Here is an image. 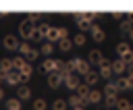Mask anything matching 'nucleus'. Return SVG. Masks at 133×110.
Segmentation results:
<instances>
[{
	"label": "nucleus",
	"instance_id": "nucleus-1",
	"mask_svg": "<svg viewBox=\"0 0 133 110\" xmlns=\"http://www.w3.org/2000/svg\"><path fill=\"white\" fill-rule=\"evenodd\" d=\"M19 52H21V56L27 60V62H31V60H35L37 56H39V50H35L29 42H21V46H19Z\"/></svg>",
	"mask_w": 133,
	"mask_h": 110
},
{
	"label": "nucleus",
	"instance_id": "nucleus-2",
	"mask_svg": "<svg viewBox=\"0 0 133 110\" xmlns=\"http://www.w3.org/2000/svg\"><path fill=\"white\" fill-rule=\"evenodd\" d=\"M33 29H35V25H33L29 19H25V21L19 25V35H21L23 39H31V35H33Z\"/></svg>",
	"mask_w": 133,
	"mask_h": 110
},
{
	"label": "nucleus",
	"instance_id": "nucleus-3",
	"mask_svg": "<svg viewBox=\"0 0 133 110\" xmlns=\"http://www.w3.org/2000/svg\"><path fill=\"white\" fill-rule=\"evenodd\" d=\"M2 44H4V48L6 50H19V46H21V42L17 39V35H12V33H8V35H4V39H2Z\"/></svg>",
	"mask_w": 133,
	"mask_h": 110
},
{
	"label": "nucleus",
	"instance_id": "nucleus-4",
	"mask_svg": "<svg viewBox=\"0 0 133 110\" xmlns=\"http://www.w3.org/2000/svg\"><path fill=\"white\" fill-rule=\"evenodd\" d=\"M42 71L48 73V75L56 73V71H58V60H56V58H44V62H42Z\"/></svg>",
	"mask_w": 133,
	"mask_h": 110
},
{
	"label": "nucleus",
	"instance_id": "nucleus-5",
	"mask_svg": "<svg viewBox=\"0 0 133 110\" xmlns=\"http://www.w3.org/2000/svg\"><path fill=\"white\" fill-rule=\"evenodd\" d=\"M75 62H77V75H87V73H91V64L87 62V60H83V58H79V56H75Z\"/></svg>",
	"mask_w": 133,
	"mask_h": 110
},
{
	"label": "nucleus",
	"instance_id": "nucleus-6",
	"mask_svg": "<svg viewBox=\"0 0 133 110\" xmlns=\"http://www.w3.org/2000/svg\"><path fill=\"white\" fill-rule=\"evenodd\" d=\"M73 19L77 21V27L81 29V33H83V31H91V27H94V25L85 21V17H83V12H75V15H73Z\"/></svg>",
	"mask_w": 133,
	"mask_h": 110
},
{
	"label": "nucleus",
	"instance_id": "nucleus-7",
	"mask_svg": "<svg viewBox=\"0 0 133 110\" xmlns=\"http://www.w3.org/2000/svg\"><path fill=\"white\" fill-rule=\"evenodd\" d=\"M104 60H106V58H104V54H102L100 50H96V48L89 50V54H87V62H89V64H98V66H100Z\"/></svg>",
	"mask_w": 133,
	"mask_h": 110
},
{
	"label": "nucleus",
	"instance_id": "nucleus-8",
	"mask_svg": "<svg viewBox=\"0 0 133 110\" xmlns=\"http://www.w3.org/2000/svg\"><path fill=\"white\" fill-rule=\"evenodd\" d=\"M110 64H112V73H114L116 77H125V73H127V64H125L121 58H114Z\"/></svg>",
	"mask_w": 133,
	"mask_h": 110
},
{
	"label": "nucleus",
	"instance_id": "nucleus-9",
	"mask_svg": "<svg viewBox=\"0 0 133 110\" xmlns=\"http://www.w3.org/2000/svg\"><path fill=\"white\" fill-rule=\"evenodd\" d=\"M98 73H100V77L106 79V81H110V77L114 75V73H112V64H110L108 60H104V62L100 64V71H98Z\"/></svg>",
	"mask_w": 133,
	"mask_h": 110
},
{
	"label": "nucleus",
	"instance_id": "nucleus-10",
	"mask_svg": "<svg viewBox=\"0 0 133 110\" xmlns=\"http://www.w3.org/2000/svg\"><path fill=\"white\" fill-rule=\"evenodd\" d=\"M62 83H64V77H62L60 73H52V75H48V85H50L52 89H58Z\"/></svg>",
	"mask_w": 133,
	"mask_h": 110
},
{
	"label": "nucleus",
	"instance_id": "nucleus-11",
	"mask_svg": "<svg viewBox=\"0 0 133 110\" xmlns=\"http://www.w3.org/2000/svg\"><path fill=\"white\" fill-rule=\"evenodd\" d=\"M64 85L69 87V89H73V91H77L79 89V85H81V81H79V75H66L64 77Z\"/></svg>",
	"mask_w": 133,
	"mask_h": 110
},
{
	"label": "nucleus",
	"instance_id": "nucleus-12",
	"mask_svg": "<svg viewBox=\"0 0 133 110\" xmlns=\"http://www.w3.org/2000/svg\"><path fill=\"white\" fill-rule=\"evenodd\" d=\"M4 81H6L8 85H17V87H19V85H21V73H19V71H12V73H8V75L4 77Z\"/></svg>",
	"mask_w": 133,
	"mask_h": 110
},
{
	"label": "nucleus",
	"instance_id": "nucleus-13",
	"mask_svg": "<svg viewBox=\"0 0 133 110\" xmlns=\"http://www.w3.org/2000/svg\"><path fill=\"white\" fill-rule=\"evenodd\" d=\"M98 81H100V73H98V71H91V73H87V75L83 77V83L89 85V87H94Z\"/></svg>",
	"mask_w": 133,
	"mask_h": 110
},
{
	"label": "nucleus",
	"instance_id": "nucleus-14",
	"mask_svg": "<svg viewBox=\"0 0 133 110\" xmlns=\"http://www.w3.org/2000/svg\"><path fill=\"white\" fill-rule=\"evenodd\" d=\"M15 68H12V60L10 58H0V73L6 77L8 73H12Z\"/></svg>",
	"mask_w": 133,
	"mask_h": 110
},
{
	"label": "nucleus",
	"instance_id": "nucleus-15",
	"mask_svg": "<svg viewBox=\"0 0 133 110\" xmlns=\"http://www.w3.org/2000/svg\"><path fill=\"white\" fill-rule=\"evenodd\" d=\"M69 106H73V108H85V100H83L79 93H73V95L69 98Z\"/></svg>",
	"mask_w": 133,
	"mask_h": 110
},
{
	"label": "nucleus",
	"instance_id": "nucleus-16",
	"mask_svg": "<svg viewBox=\"0 0 133 110\" xmlns=\"http://www.w3.org/2000/svg\"><path fill=\"white\" fill-rule=\"evenodd\" d=\"M52 52H54V44H52V42H42L39 54H44L46 58H52Z\"/></svg>",
	"mask_w": 133,
	"mask_h": 110
},
{
	"label": "nucleus",
	"instance_id": "nucleus-17",
	"mask_svg": "<svg viewBox=\"0 0 133 110\" xmlns=\"http://www.w3.org/2000/svg\"><path fill=\"white\" fill-rule=\"evenodd\" d=\"M17 98H19L21 102H23V100H29V98H31V89H29L27 85H19V87H17Z\"/></svg>",
	"mask_w": 133,
	"mask_h": 110
},
{
	"label": "nucleus",
	"instance_id": "nucleus-18",
	"mask_svg": "<svg viewBox=\"0 0 133 110\" xmlns=\"http://www.w3.org/2000/svg\"><path fill=\"white\" fill-rule=\"evenodd\" d=\"M100 100H104V93L98 91V89H91L89 95H87V104H98Z\"/></svg>",
	"mask_w": 133,
	"mask_h": 110
},
{
	"label": "nucleus",
	"instance_id": "nucleus-19",
	"mask_svg": "<svg viewBox=\"0 0 133 110\" xmlns=\"http://www.w3.org/2000/svg\"><path fill=\"white\" fill-rule=\"evenodd\" d=\"M129 52H131V48H129V44H127V42H118V44H116V54H118V58L127 56Z\"/></svg>",
	"mask_w": 133,
	"mask_h": 110
},
{
	"label": "nucleus",
	"instance_id": "nucleus-20",
	"mask_svg": "<svg viewBox=\"0 0 133 110\" xmlns=\"http://www.w3.org/2000/svg\"><path fill=\"white\" fill-rule=\"evenodd\" d=\"M91 37H94V42H104L106 35H104V31H102L98 25H94V27H91Z\"/></svg>",
	"mask_w": 133,
	"mask_h": 110
},
{
	"label": "nucleus",
	"instance_id": "nucleus-21",
	"mask_svg": "<svg viewBox=\"0 0 133 110\" xmlns=\"http://www.w3.org/2000/svg\"><path fill=\"white\" fill-rule=\"evenodd\" d=\"M116 87H118V91H125V89H131L129 87V79H127V75L125 77H116Z\"/></svg>",
	"mask_w": 133,
	"mask_h": 110
},
{
	"label": "nucleus",
	"instance_id": "nucleus-22",
	"mask_svg": "<svg viewBox=\"0 0 133 110\" xmlns=\"http://www.w3.org/2000/svg\"><path fill=\"white\" fill-rule=\"evenodd\" d=\"M104 104L108 106V110H116L118 98H116V95H104Z\"/></svg>",
	"mask_w": 133,
	"mask_h": 110
},
{
	"label": "nucleus",
	"instance_id": "nucleus-23",
	"mask_svg": "<svg viewBox=\"0 0 133 110\" xmlns=\"http://www.w3.org/2000/svg\"><path fill=\"white\" fill-rule=\"evenodd\" d=\"M6 110H21V100L19 98H8L6 100Z\"/></svg>",
	"mask_w": 133,
	"mask_h": 110
},
{
	"label": "nucleus",
	"instance_id": "nucleus-24",
	"mask_svg": "<svg viewBox=\"0 0 133 110\" xmlns=\"http://www.w3.org/2000/svg\"><path fill=\"white\" fill-rule=\"evenodd\" d=\"M116 91H118L116 83H114V81H108L106 87H104V95H116Z\"/></svg>",
	"mask_w": 133,
	"mask_h": 110
},
{
	"label": "nucleus",
	"instance_id": "nucleus-25",
	"mask_svg": "<svg viewBox=\"0 0 133 110\" xmlns=\"http://www.w3.org/2000/svg\"><path fill=\"white\" fill-rule=\"evenodd\" d=\"M89 91H91V87H89V85H85V83H81V85H79V89H77L75 93H79V95L85 100V104H87V95H89Z\"/></svg>",
	"mask_w": 133,
	"mask_h": 110
},
{
	"label": "nucleus",
	"instance_id": "nucleus-26",
	"mask_svg": "<svg viewBox=\"0 0 133 110\" xmlns=\"http://www.w3.org/2000/svg\"><path fill=\"white\" fill-rule=\"evenodd\" d=\"M10 60H12V68H15V71H21V68L25 66V62H27L23 56H17V58H10Z\"/></svg>",
	"mask_w": 133,
	"mask_h": 110
},
{
	"label": "nucleus",
	"instance_id": "nucleus-27",
	"mask_svg": "<svg viewBox=\"0 0 133 110\" xmlns=\"http://www.w3.org/2000/svg\"><path fill=\"white\" fill-rule=\"evenodd\" d=\"M66 100H62V98H58V100H54L52 102V110H66Z\"/></svg>",
	"mask_w": 133,
	"mask_h": 110
},
{
	"label": "nucleus",
	"instance_id": "nucleus-28",
	"mask_svg": "<svg viewBox=\"0 0 133 110\" xmlns=\"http://www.w3.org/2000/svg\"><path fill=\"white\" fill-rule=\"evenodd\" d=\"M73 46H75V44H73V42H71L69 37H66V39H60V42H58V48H60L62 52H69V50H71Z\"/></svg>",
	"mask_w": 133,
	"mask_h": 110
},
{
	"label": "nucleus",
	"instance_id": "nucleus-29",
	"mask_svg": "<svg viewBox=\"0 0 133 110\" xmlns=\"http://www.w3.org/2000/svg\"><path fill=\"white\" fill-rule=\"evenodd\" d=\"M19 73H21V77H29V79H31V75H33V66H31L29 62H25V66H23Z\"/></svg>",
	"mask_w": 133,
	"mask_h": 110
},
{
	"label": "nucleus",
	"instance_id": "nucleus-30",
	"mask_svg": "<svg viewBox=\"0 0 133 110\" xmlns=\"http://www.w3.org/2000/svg\"><path fill=\"white\" fill-rule=\"evenodd\" d=\"M131 108V102L127 98H118V104H116V110H129Z\"/></svg>",
	"mask_w": 133,
	"mask_h": 110
},
{
	"label": "nucleus",
	"instance_id": "nucleus-31",
	"mask_svg": "<svg viewBox=\"0 0 133 110\" xmlns=\"http://www.w3.org/2000/svg\"><path fill=\"white\" fill-rule=\"evenodd\" d=\"M44 39V33H42V29L35 25V29H33V35H31V42H42Z\"/></svg>",
	"mask_w": 133,
	"mask_h": 110
},
{
	"label": "nucleus",
	"instance_id": "nucleus-32",
	"mask_svg": "<svg viewBox=\"0 0 133 110\" xmlns=\"http://www.w3.org/2000/svg\"><path fill=\"white\" fill-rule=\"evenodd\" d=\"M85 42H87V37H85V33H77V35L73 37V44H75V46H83Z\"/></svg>",
	"mask_w": 133,
	"mask_h": 110
},
{
	"label": "nucleus",
	"instance_id": "nucleus-33",
	"mask_svg": "<svg viewBox=\"0 0 133 110\" xmlns=\"http://www.w3.org/2000/svg\"><path fill=\"white\" fill-rule=\"evenodd\" d=\"M131 29H133V25H131V23H129V19L125 17V21H121V31L129 35V31H131Z\"/></svg>",
	"mask_w": 133,
	"mask_h": 110
},
{
	"label": "nucleus",
	"instance_id": "nucleus-34",
	"mask_svg": "<svg viewBox=\"0 0 133 110\" xmlns=\"http://www.w3.org/2000/svg\"><path fill=\"white\" fill-rule=\"evenodd\" d=\"M33 110H46V100L44 98H37L33 102Z\"/></svg>",
	"mask_w": 133,
	"mask_h": 110
},
{
	"label": "nucleus",
	"instance_id": "nucleus-35",
	"mask_svg": "<svg viewBox=\"0 0 133 110\" xmlns=\"http://www.w3.org/2000/svg\"><path fill=\"white\" fill-rule=\"evenodd\" d=\"M83 17H85V21H87V23H91V21H96L100 15H98V12H83Z\"/></svg>",
	"mask_w": 133,
	"mask_h": 110
},
{
	"label": "nucleus",
	"instance_id": "nucleus-36",
	"mask_svg": "<svg viewBox=\"0 0 133 110\" xmlns=\"http://www.w3.org/2000/svg\"><path fill=\"white\" fill-rule=\"evenodd\" d=\"M27 19H29L31 23H37V21L42 19V15H39V12H29V15H27Z\"/></svg>",
	"mask_w": 133,
	"mask_h": 110
},
{
	"label": "nucleus",
	"instance_id": "nucleus-37",
	"mask_svg": "<svg viewBox=\"0 0 133 110\" xmlns=\"http://www.w3.org/2000/svg\"><path fill=\"white\" fill-rule=\"evenodd\" d=\"M58 37H60V39H66V37H69V31H66L64 27H58ZM60 39H58V42H60Z\"/></svg>",
	"mask_w": 133,
	"mask_h": 110
},
{
	"label": "nucleus",
	"instance_id": "nucleus-38",
	"mask_svg": "<svg viewBox=\"0 0 133 110\" xmlns=\"http://www.w3.org/2000/svg\"><path fill=\"white\" fill-rule=\"evenodd\" d=\"M123 17H125L123 12H112V19H114V21H123Z\"/></svg>",
	"mask_w": 133,
	"mask_h": 110
},
{
	"label": "nucleus",
	"instance_id": "nucleus-39",
	"mask_svg": "<svg viewBox=\"0 0 133 110\" xmlns=\"http://www.w3.org/2000/svg\"><path fill=\"white\" fill-rule=\"evenodd\" d=\"M127 75H133V62L127 64Z\"/></svg>",
	"mask_w": 133,
	"mask_h": 110
},
{
	"label": "nucleus",
	"instance_id": "nucleus-40",
	"mask_svg": "<svg viewBox=\"0 0 133 110\" xmlns=\"http://www.w3.org/2000/svg\"><path fill=\"white\" fill-rule=\"evenodd\" d=\"M127 79H129V87H133V75H127Z\"/></svg>",
	"mask_w": 133,
	"mask_h": 110
},
{
	"label": "nucleus",
	"instance_id": "nucleus-41",
	"mask_svg": "<svg viewBox=\"0 0 133 110\" xmlns=\"http://www.w3.org/2000/svg\"><path fill=\"white\" fill-rule=\"evenodd\" d=\"M127 19H129V23L133 25V12H129V15H127Z\"/></svg>",
	"mask_w": 133,
	"mask_h": 110
},
{
	"label": "nucleus",
	"instance_id": "nucleus-42",
	"mask_svg": "<svg viewBox=\"0 0 133 110\" xmlns=\"http://www.w3.org/2000/svg\"><path fill=\"white\" fill-rule=\"evenodd\" d=\"M4 98V89H2V85H0V100Z\"/></svg>",
	"mask_w": 133,
	"mask_h": 110
},
{
	"label": "nucleus",
	"instance_id": "nucleus-43",
	"mask_svg": "<svg viewBox=\"0 0 133 110\" xmlns=\"http://www.w3.org/2000/svg\"><path fill=\"white\" fill-rule=\"evenodd\" d=\"M129 37H131V39H133V29H131V31H129Z\"/></svg>",
	"mask_w": 133,
	"mask_h": 110
},
{
	"label": "nucleus",
	"instance_id": "nucleus-44",
	"mask_svg": "<svg viewBox=\"0 0 133 110\" xmlns=\"http://www.w3.org/2000/svg\"><path fill=\"white\" fill-rule=\"evenodd\" d=\"M73 110H85V108H73Z\"/></svg>",
	"mask_w": 133,
	"mask_h": 110
},
{
	"label": "nucleus",
	"instance_id": "nucleus-45",
	"mask_svg": "<svg viewBox=\"0 0 133 110\" xmlns=\"http://www.w3.org/2000/svg\"><path fill=\"white\" fill-rule=\"evenodd\" d=\"M2 79H4V75H2V73H0V81H2Z\"/></svg>",
	"mask_w": 133,
	"mask_h": 110
},
{
	"label": "nucleus",
	"instance_id": "nucleus-46",
	"mask_svg": "<svg viewBox=\"0 0 133 110\" xmlns=\"http://www.w3.org/2000/svg\"><path fill=\"white\" fill-rule=\"evenodd\" d=\"M129 110H133V104H131V108H129Z\"/></svg>",
	"mask_w": 133,
	"mask_h": 110
}]
</instances>
